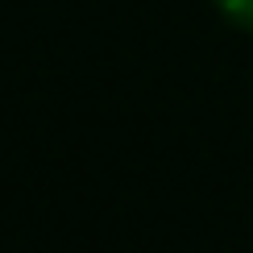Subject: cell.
Instances as JSON below:
<instances>
[{
  "instance_id": "6da1fadb",
  "label": "cell",
  "mask_w": 253,
  "mask_h": 253,
  "mask_svg": "<svg viewBox=\"0 0 253 253\" xmlns=\"http://www.w3.org/2000/svg\"><path fill=\"white\" fill-rule=\"evenodd\" d=\"M216 8L233 21V25L253 29V0H216Z\"/></svg>"
}]
</instances>
